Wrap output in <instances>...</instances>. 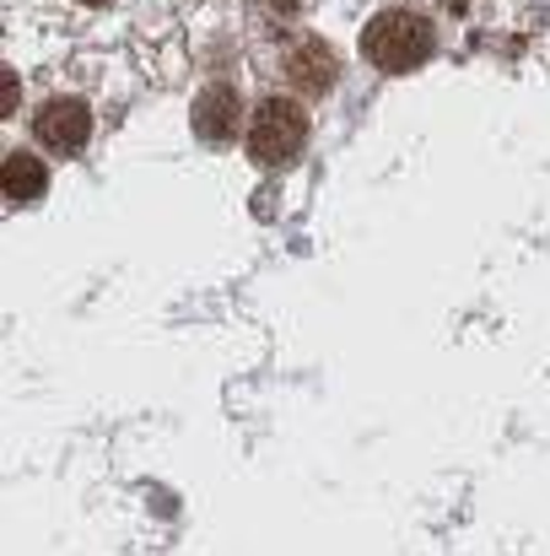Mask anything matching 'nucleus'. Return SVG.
<instances>
[{
  "instance_id": "1",
  "label": "nucleus",
  "mask_w": 550,
  "mask_h": 556,
  "mask_svg": "<svg viewBox=\"0 0 550 556\" xmlns=\"http://www.w3.org/2000/svg\"><path fill=\"white\" fill-rule=\"evenodd\" d=\"M362 54L378 71L399 76V71H410L432 54V22L415 16V11H378L362 33Z\"/></svg>"
},
{
  "instance_id": "2",
  "label": "nucleus",
  "mask_w": 550,
  "mask_h": 556,
  "mask_svg": "<svg viewBox=\"0 0 550 556\" xmlns=\"http://www.w3.org/2000/svg\"><path fill=\"white\" fill-rule=\"evenodd\" d=\"M303 141H308V114H303V103H292V98H265V103L254 109V119H248V157H254V163L281 168V163H292V157L303 152Z\"/></svg>"
},
{
  "instance_id": "3",
  "label": "nucleus",
  "mask_w": 550,
  "mask_h": 556,
  "mask_svg": "<svg viewBox=\"0 0 550 556\" xmlns=\"http://www.w3.org/2000/svg\"><path fill=\"white\" fill-rule=\"evenodd\" d=\"M33 130H38V141H43L49 152L71 157V152H81L87 136H92V109H87L81 98H49V103L38 109Z\"/></svg>"
},
{
  "instance_id": "4",
  "label": "nucleus",
  "mask_w": 550,
  "mask_h": 556,
  "mask_svg": "<svg viewBox=\"0 0 550 556\" xmlns=\"http://www.w3.org/2000/svg\"><path fill=\"white\" fill-rule=\"evenodd\" d=\"M194 136L205 141V147H227L232 136H238V87H227V81H205L200 87V98H194Z\"/></svg>"
},
{
  "instance_id": "5",
  "label": "nucleus",
  "mask_w": 550,
  "mask_h": 556,
  "mask_svg": "<svg viewBox=\"0 0 550 556\" xmlns=\"http://www.w3.org/2000/svg\"><path fill=\"white\" fill-rule=\"evenodd\" d=\"M335 49L324 38H297L292 54H286V76L303 87V92H330L335 87Z\"/></svg>"
},
{
  "instance_id": "6",
  "label": "nucleus",
  "mask_w": 550,
  "mask_h": 556,
  "mask_svg": "<svg viewBox=\"0 0 550 556\" xmlns=\"http://www.w3.org/2000/svg\"><path fill=\"white\" fill-rule=\"evenodd\" d=\"M43 189H49V168H43L38 157H27V152H11V157H5V200H11V205L38 200Z\"/></svg>"
},
{
  "instance_id": "7",
  "label": "nucleus",
  "mask_w": 550,
  "mask_h": 556,
  "mask_svg": "<svg viewBox=\"0 0 550 556\" xmlns=\"http://www.w3.org/2000/svg\"><path fill=\"white\" fill-rule=\"evenodd\" d=\"M0 81H5V87H0V109H5V114H11V109H16V76H11V71H5V76H0Z\"/></svg>"
},
{
  "instance_id": "8",
  "label": "nucleus",
  "mask_w": 550,
  "mask_h": 556,
  "mask_svg": "<svg viewBox=\"0 0 550 556\" xmlns=\"http://www.w3.org/2000/svg\"><path fill=\"white\" fill-rule=\"evenodd\" d=\"M92 5H98V0H92Z\"/></svg>"
}]
</instances>
